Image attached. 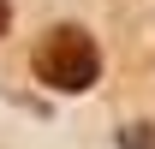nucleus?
<instances>
[{
    "label": "nucleus",
    "instance_id": "7ed1b4c3",
    "mask_svg": "<svg viewBox=\"0 0 155 149\" xmlns=\"http://www.w3.org/2000/svg\"><path fill=\"white\" fill-rule=\"evenodd\" d=\"M12 30V0H0V36Z\"/></svg>",
    "mask_w": 155,
    "mask_h": 149
},
{
    "label": "nucleus",
    "instance_id": "f257e3e1",
    "mask_svg": "<svg viewBox=\"0 0 155 149\" xmlns=\"http://www.w3.org/2000/svg\"><path fill=\"white\" fill-rule=\"evenodd\" d=\"M30 72H36V84H48L60 95H84L101 78V48H96V36L84 24H54L30 48Z\"/></svg>",
    "mask_w": 155,
    "mask_h": 149
},
{
    "label": "nucleus",
    "instance_id": "f03ea898",
    "mask_svg": "<svg viewBox=\"0 0 155 149\" xmlns=\"http://www.w3.org/2000/svg\"><path fill=\"white\" fill-rule=\"evenodd\" d=\"M119 149H155V125H119Z\"/></svg>",
    "mask_w": 155,
    "mask_h": 149
}]
</instances>
